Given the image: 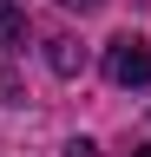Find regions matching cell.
<instances>
[{
  "label": "cell",
  "instance_id": "1",
  "mask_svg": "<svg viewBox=\"0 0 151 157\" xmlns=\"http://www.w3.org/2000/svg\"><path fill=\"white\" fill-rule=\"evenodd\" d=\"M105 78H112V85H151V46H145V39H131V33H118V39H112V46H105Z\"/></svg>",
  "mask_w": 151,
  "mask_h": 157
},
{
  "label": "cell",
  "instance_id": "2",
  "mask_svg": "<svg viewBox=\"0 0 151 157\" xmlns=\"http://www.w3.org/2000/svg\"><path fill=\"white\" fill-rule=\"evenodd\" d=\"M0 46H26V13H20V0H0Z\"/></svg>",
  "mask_w": 151,
  "mask_h": 157
},
{
  "label": "cell",
  "instance_id": "3",
  "mask_svg": "<svg viewBox=\"0 0 151 157\" xmlns=\"http://www.w3.org/2000/svg\"><path fill=\"white\" fill-rule=\"evenodd\" d=\"M46 59H53V72H66V78L79 72V46H72V39H53V52H46Z\"/></svg>",
  "mask_w": 151,
  "mask_h": 157
},
{
  "label": "cell",
  "instance_id": "4",
  "mask_svg": "<svg viewBox=\"0 0 151 157\" xmlns=\"http://www.w3.org/2000/svg\"><path fill=\"white\" fill-rule=\"evenodd\" d=\"M66 157H99V144H92V137H72V144H66Z\"/></svg>",
  "mask_w": 151,
  "mask_h": 157
},
{
  "label": "cell",
  "instance_id": "5",
  "mask_svg": "<svg viewBox=\"0 0 151 157\" xmlns=\"http://www.w3.org/2000/svg\"><path fill=\"white\" fill-rule=\"evenodd\" d=\"M59 7H79V13H92V7H105V0H59Z\"/></svg>",
  "mask_w": 151,
  "mask_h": 157
},
{
  "label": "cell",
  "instance_id": "6",
  "mask_svg": "<svg viewBox=\"0 0 151 157\" xmlns=\"http://www.w3.org/2000/svg\"><path fill=\"white\" fill-rule=\"evenodd\" d=\"M138 157H151V151H138Z\"/></svg>",
  "mask_w": 151,
  "mask_h": 157
}]
</instances>
